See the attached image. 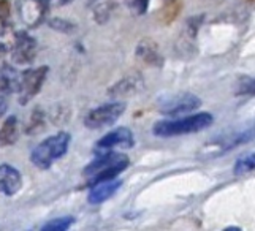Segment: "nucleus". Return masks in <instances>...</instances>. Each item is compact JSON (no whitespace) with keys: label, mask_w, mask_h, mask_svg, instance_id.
I'll list each match as a JSON object with an SVG mask.
<instances>
[{"label":"nucleus","mask_w":255,"mask_h":231,"mask_svg":"<svg viewBox=\"0 0 255 231\" xmlns=\"http://www.w3.org/2000/svg\"><path fill=\"white\" fill-rule=\"evenodd\" d=\"M213 122H214L213 114L198 113L176 120H159L152 127V133L155 136H162V138L181 136V135H189V133H197L200 130H205L211 127Z\"/></svg>","instance_id":"obj_1"},{"label":"nucleus","mask_w":255,"mask_h":231,"mask_svg":"<svg viewBox=\"0 0 255 231\" xmlns=\"http://www.w3.org/2000/svg\"><path fill=\"white\" fill-rule=\"evenodd\" d=\"M127 166H128L127 155H122L118 152H107L99 155L94 162L87 165L83 174L89 179V185H92L100 181L114 179L122 171H126Z\"/></svg>","instance_id":"obj_2"},{"label":"nucleus","mask_w":255,"mask_h":231,"mask_svg":"<svg viewBox=\"0 0 255 231\" xmlns=\"http://www.w3.org/2000/svg\"><path fill=\"white\" fill-rule=\"evenodd\" d=\"M70 135L67 131H59L56 135L46 138L45 141L32 150L30 160L35 166H38L40 170H48V168L57 162L59 158H62L68 152L70 146Z\"/></svg>","instance_id":"obj_3"},{"label":"nucleus","mask_w":255,"mask_h":231,"mask_svg":"<svg viewBox=\"0 0 255 231\" xmlns=\"http://www.w3.org/2000/svg\"><path fill=\"white\" fill-rule=\"evenodd\" d=\"M254 139V125H248L241 130H233L228 133H222L211 141L203 147V154L208 157H219L225 154L227 150H232L238 147L240 144H246Z\"/></svg>","instance_id":"obj_4"},{"label":"nucleus","mask_w":255,"mask_h":231,"mask_svg":"<svg viewBox=\"0 0 255 231\" xmlns=\"http://www.w3.org/2000/svg\"><path fill=\"white\" fill-rule=\"evenodd\" d=\"M127 105L124 102H113V103H105L99 108L89 111L84 117V125L91 130H99L105 128L108 125H113L122 114H124Z\"/></svg>","instance_id":"obj_5"},{"label":"nucleus","mask_w":255,"mask_h":231,"mask_svg":"<svg viewBox=\"0 0 255 231\" xmlns=\"http://www.w3.org/2000/svg\"><path fill=\"white\" fill-rule=\"evenodd\" d=\"M201 100L197 95H193L190 92H182V94H176V95H168L163 97L159 102V111L163 116H182V114H189L192 111H195L200 108Z\"/></svg>","instance_id":"obj_6"},{"label":"nucleus","mask_w":255,"mask_h":231,"mask_svg":"<svg viewBox=\"0 0 255 231\" xmlns=\"http://www.w3.org/2000/svg\"><path fill=\"white\" fill-rule=\"evenodd\" d=\"M48 72H49V68L46 65H41L38 68H29V70H25L24 73H21L19 87H17L21 105L30 102L33 97L41 91L43 84H45V79L48 76Z\"/></svg>","instance_id":"obj_7"},{"label":"nucleus","mask_w":255,"mask_h":231,"mask_svg":"<svg viewBox=\"0 0 255 231\" xmlns=\"http://www.w3.org/2000/svg\"><path fill=\"white\" fill-rule=\"evenodd\" d=\"M13 60L19 65H27L37 56V41L29 33L19 32L13 40Z\"/></svg>","instance_id":"obj_8"},{"label":"nucleus","mask_w":255,"mask_h":231,"mask_svg":"<svg viewBox=\"0 0 255 231\" xmlns=\"http://www.w3.org/2000/svg\"><path fill=\"white\" fill-rule=\"evenodd\" d=\"M133 144H135V138L131 130L127 127H119L116 130L107 133L103 138H100L99 143H97V147L103 150H110L114 147L128 149V147H133Z\"/></svg>","instance_id":"obj_9"},{"label":"nucleus","mask_w":255,"mask_h":231,"mask_svg":"<svg viewBox=\"0 0 255 231\" xmlns=\"http://www.w3.org/2000/svg\"><path fill=\"white\" fill-rule=\"evenodd\" d=\"M48 8H49V0H22L21 3L22 21L29 27H35V25H38L45 19Z\"/></svg>","instance_id":"obj_10"},{"label":"nucleus","mask_w":255,"mask_h":231,"mask_svg":"<svg viewBox=\"0 0 255 231\" xmlns=\"http://www.w3.org/2000/svg\"><path fill=\"white\" fill-rule=\"evenodd\" d=\"M122 187V181L119 179H108V181H100L91 185L89 195H87V201L91 204H102L108 201L118 193V190Z\"/></svg>","instance_id":"obj_11"},{"label":"nucleus","mask_w":255,"mask_h":231,"mask_svg":"<svg viewBox=\"0 0 255 231\" xmlns=\"http://www.w3.org/2000/svg\"><path fill=\"white\" fill-rule=\"evenodd\" d=\"M22 189V176L11 165H0V193L13 197Z\"/></svg>","instance_id":"obj_12"},{"label":"nucleus","mask_w":255,"mask_h":231,"mask_svg":"<svg viewBox=\"0 0 255 231\" xmlns=\"http://www.w3.org/2000/svg\"><path fill=\"white\" fill-rule=\"evenodd\" d=\"M144 87V79L139 73L128 75L118 81L113 87H110L108 95L111 97H131L135 94H139Z\"/></svg>","instance_id":"obj_13"},{"label":"nucleus","mask_w":255,"mask_h":231,"mask_svg":"<svg viewBox=\"0 0 255 231\" xmlns=\"http://www.w3.org/2000/svg\"><path fill=\"white\" fill-rule=\"evenodd\" d=\"M136 57L141 59L144 64L151 65V67H155V68H160L163 65V56L160 54L159 51V46H157V43L154 40H149V38H144L138 43L136 46Z\"/></svg>","instance_id":"obj_14"},{"label":"nucleus","mask_w":255,"mask_h":231,"mask_svg":"<svg viewBox=\"0 0 255 231\" xmlns=\"http://www.w3.org/2000/svg\"><path fill=\"white\" fill-rule=\"evenodd\" d=\"M21 135V128H19V120H17L16 116H10L6 117V120L2 123L0 127V146H13Z\"/></svg>","instance_id":"obj_15"},{"label":"nucleus","mask_w":255,"mask_h":231,"mask_svg":"<svg viewBox=\"0 0 255 231\" xmlns=\"http://www.w3.org/2000/svg\"><path fill=\"white\" fill-rule=\"evenodd\" d=\"M19 73L16 70L5 67L0 72V91L5 94L10 92H17V87H19Z\"/></svg>","instance_id":"obj_16"},{"label":"nucleus","mask_w":255,"mask_h":231,"mask_svg":"<svg viewBox=\"0 0 255 231\" xmlns=\"http://www.w3.org/2000/svg\"><path fill=\"white\" fill-rule=\"evenodd\" d=\"M46 127V114L41 108H35L30 114V119L29 123L25 125V131L29 135H33V133H40L43 131Z\"/></svg>","instance_id":"obj_17"},{"label":"nucleus","mask_w":255,"mask_h":231,"mask_svg":"<svg viewBox=\"0 0 255 231\" xmlns=\"http://www.w3.org/2000/svg\"><path fill=\"white\" fill-rule=\"evenodd\" d=\"M254 166H255V157L254 154H244L243 157H240L236 160L235 163V174L243 176V174H248L251 171H254Z\"/></svg>","instance_id":"obj_18"},{"label":"nucleus","mask_w":255,"mask_h":231,"mask_svg":"<svg viewBox=\"0 0 255 231\" xmlns=\"http://www.w3.org/2000/svg\"><path fill=\"white\" fill-rule=\"evenodd\" d=\"M75 224V217L67 216V217H59L48 222L46 225H43V231H65Z\"/></svg>","instance_id":"obj_19"},{"label":"nucleus","mask_w":255,"mask_h":231,"mask_svg":"<svg viewBox=\"0 0 255 231\" xmlns=\"http://www.w3.org/2000/svg\"><path fill=\"white\" fill-rule=\"evenodd\" d=\"M114 2H105V3H100L99 6H97L95 10V21L97 22H107L110 19V16L113 14V10H114Z\"/></svg>","instance_id":"obj_20"},{"label":"nucleus","mask_w":255,"mask_h":231,"mask_svg":"<svg viewBox=\"0 0 255 231\" xmlns=\"http://www.w3.org/2000/svg\"><path fill=\"white\" fill-rule=\"evenodd\" d=\"M49 25L57 32H64V33H73L76 30V25L73 22H70L67 19H60V17H54V19L49 21Z\"/></svg>","instance_id":"obj_21"},{"label":"nucleus","mask_w":255,"mask_h":231,"mask_svg":"<svg viewBox=\"0 0 255 231\" xmlns=\"http://www.w3.org/2000/svg\"><path fill=\"white\" fill-rule=\"evenodd\" d=\"M236 94H254V78L244 76L238 78V89H236Z\"/></svg>","instance_id":"obj_22"},{"label":"nucleus","mask_w":255,"mask_h":231,"mask_svg":"<svg viewBox=\"0 0 255 231\" xmlns=\"http://www.w3.org/2000/svg\"><path fill=\"white\" fill-rule=\"evenodd\" d=\"M147 3H149V0H128L130 8L136 14H144L147 10Z\"/></svg>","instance_id":"obj_23"},{"label":"nucleus","mask_w":255,"mask_h":231,"mask_svg":"<svg viewBox=\"0 0 255 231\" xmlns=\"http://www.w3.org/2000/svg\"><path fill=\"white\" fill-rule=\"evenodd\" d=\"M8 14H10V3L6 0H0V21H3Z\"/></svg>","instance_id":"obj_24"},{"label":"nucleus","mask_w":255,"mask_h":231,"mask_svg":"<svg viewBox=\"0 0 255 231\" xmlns=\"http://www.w3.org/2000/svg\"><path fill=\"white\" fill-rule=\"evenodd\" d=\"M6 108H8V105H6V100L3 99L2 95H0V116H3V114H5Z\"/></svg>","instance_id":"obj_25"},{"label":"nucleus","mask_w":255,"mask_h":231,"mask_svg":"<svg viewBox=\"0 0 255 231\" xmlns=\"http://www.w3.org/2000/svg\"><path fill=\"white\" fill-rule=\"evenodd\" d=\"M70 2H73V0H49V3H56L57 6H60V5H68Z\"/></svg>","instance_id":"obj_26"}]
</instances>
